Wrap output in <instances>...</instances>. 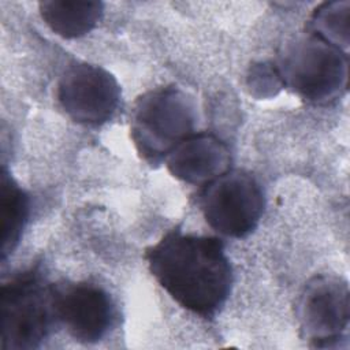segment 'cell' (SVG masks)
<instances>
[{"label": "cell", "instance_id": "8fae6325", "mask_svg": "<svg viewBox=\"0 0 350 350\" xmlns=\"http://www.w3.org/2000/svg\"><path fill=\"white\" fill-rule=\"evenodd\" d=\"M1 260L4 261L18 246L30 212L27 193L16 183L5 167L1 168Z\"/></svg>", "mask_w": 350, "mask_h": 350}, {"label": "cell", "instance_id": "ba28073f", "mask_svg": "<svg viewBox=\"0 0 350 350\" xmlns=\"http://www.w3.org/2000/svg\"><path fill=\"white\" fill-rule=\"evenodd\" d=\"M55 312L57 321L82 343L101 340L116 317L111 295L89 282L55 286Z\"/></svg>", "mask_w": 350, "mask_h": 350}, {"label": "cell", "instance_id": "30bf717a", "mask_svg": "<svg viewBox=\"0 0 350 350\" xmlns=\"http://www.w3.org/2000/svg\"><path fill=\"white\" fill-rule=\"evenodd\" d=\"M104 12L101 1L46 0L40 14L46 26L63 38H78L94 29Z\"/></svg>", "mask_w": 350, "mask_h": 350}, {"label": "cell", "instance_id": "3957f363", "mask_svg": "<svg viewBox=\"0 0 350 350\" xmlns=\"http://www.w3.org/2000/svg\"><path fill=\"white\" fill-rule=\"evenodd\" d=\"M0 347L29 350L49 335L56 319L55 286L38 268L21 272L1 284Z\"/></svg>", "mask_w": 350, "mask_h": 350}, {"label": "cell", "instance_id": "5b68a950", "mask_svg": "<svg viewBox=\"0 0 350 350\" xmlns=\"http://www.w3.org/2000/svg\"><path fill=\"white\" fill-rule=\"evenodd\" d=\"M198 204L215 231L231 238H245L256 230L265 197L254 176L241 170H228L204 185Z\"/></svg>", "mask_w": 350, "mask_h": 350}, {"label": "cell", "instance_id": "9c48e42d", "mask_svg": "<svg viewBox=\"0 0 350 350\" xmlns=\"http://www.w3.org/2000/svg\"><path fill=\"white\" fill-rule=\"evenodd\" d=\"M168 171L178 179L204 186L230 170L228 146L211 133H193L165 157Z\"/></svg>", "mask_w": 350, "mask_h": 350}, {"label": "cell", "instance_id": "6da1fadb", "mask_svg": "<svg viewBox=\"0 0 350 350\" xmlns=\"http://www.w3.org/2000/svg\"><path fill=\"white\" fill-rule=\"evenodd\" d=\"M145 260L171 298L200 317H213L231 293L232 268L216 237L174 228L145 250Z\"/></svg>", "mask_w": 350, "mask_h": 350}, {"label": "cell", "instance_id": "277c9868", "mask_svg": "<svg viewBox=\"0 0 350 350\" xmlns=\"http://www.w3.org/2000/svg\"><path fill=\"white\" fill-rule=\"evenodd\" d=\"M197 107L178 86L156 88L137 98L130 131L138 153L149 163L165 160L168 153L194 133Z\"/></svg>", "mask_w": 350, "mask_h": 350}, {"label": "cell", "instance_id": "52a82bcc", "mask_svg": "<svg viewBox=\"0 0 350 350\" xmlns=\"http://www.w3.org/2000/svg\"><path fill=\"white\" fill-rule=\"evenodd\" d=\"M56 97L74 122L101 126L119 107L120 86L116 78L101 66L75 63L62 74Z\"/></svg>", "mask_w": 350, "mask_h": 350}, {"label": "cell", "instance_id": "8992f818", "mask_svg": "<svg viewBox=\"0 0 350 350\" xmlns=\"http://www.w3.org/2000/svg\"><path fill=\"white\" fill-rule=\"evenodd\" d=\"M349 286L336 276H314L299 298L301 334L312 347H336L347 338Z\"/></svg>", "mask_w": 350, "mask_h": 350}, {"label": "cell", "instance_id": "7c38bea8", "mask_svg": "<svg viewBox=\"0 0 350 350\" xmlns=\"http://www.w3.org/2000/svg\"><path fill=\"white\" fill-rule=\"evenodd\" d=\"M349 1H329L319 5L308 26V33L346 51L349 46Z\"/></svg>", "mask_w": 350, "mask_h": 350}, {"label": "cell", "instance_id": "7a4b0ae2", "mask_svg": "<svg viewBox=\"0 0 350 350\" xmlns=\"http://www.w3.org/2000/svg\"><path fill=\"white\" fill-rule=\"evenodd\" d=\"M283 86L313 104H327L347 90V52L306 33L288 42L273 63Z\"/></svg>", "mask_w": 350, "mask_h": 350}]
</instances>
